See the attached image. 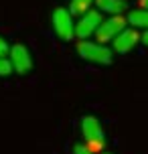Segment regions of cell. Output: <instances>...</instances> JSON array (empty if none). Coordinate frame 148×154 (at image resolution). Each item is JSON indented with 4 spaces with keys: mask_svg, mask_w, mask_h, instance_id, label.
Returning <instances> with one entry per match:
<instances>
[{
    "mask_svg": "<svg viewBox=\"0 0 148 154\" xmlns=\"http://www.w3.org/2000/svg\"><path fill=\"white\" fill-rule=\"evenodd\" d=\"M77 55L87 63L95 65H109L114 61V51L101 43H91V41H79L77 43Z\"/></svg>",
    "mask_w": 148,
    "mask_h": 154,
    "instance_id": "1",
    "label": "cell"
},
{
    "mask_svg": "<svg viewBox=\"0 0 148 154\" xmlns=\"http://www.w3.org/2000/svg\"><path fill=\"white\" fill-rule=\"evenodd\" d=\"M81 134L85 138V146H89L91 150H103L106 132H103L100 120L95 116H83L81 118Z\"/></svg>",
    "mask_w": 148,
    "mask_h": 154,
    "instance_id": "2",
    "label": "cell"
},
{
    "mask_svg": "<svg viewBox=\"0 0 148 154\" xmlns=\"http://www.w3.org/2000/svg\"><path fill=\"white\" fill-rule=\"evenodd\" d=\"M51 24H53L55 35L63 41H71L75 37V23H73V14L67 8H55L53 16H51Z\"/></svg>",
    "mask_w": 148,
    "mask_h": 154,
    "instance_id": "3",
    "label": "cell"
},
{
    "mask_svg": "<svg viewBox=\"0 0 148 154\" xmlns=\"http://www.w3.org/2000/svg\"><path fill=\"white\" fill-rule=\"evenodd\" d=\"M126 18L122 14H116V16H109L108 20H101V24L97 26V31H95V38L100 41L101 45H106V43H112L116 35L126 29Z\"/></svg>",
    "mask_w": 148,
    "mask_h": 154,
    "instance_id": "4",
    "label": "cell"
},
{
    "mask_svg": "<svg viewBox=\"0 0 148 154\" xmlns=\"http://www.w3.org/2000/svg\"><path fill=\"white\" fill-rule=\"evenodd\" d=\"M8 61L12 65V71L18 75H24L32 69V57L31 51L24 45H12L8 49Z\"/></svg>",
    "mask_w": 148,
    "mask_h": 154,
    "instance_id": "5",
    "label": "cell"
},
{
    "mask_svg": "<svg viewBox=\"0 0 148 154\" xmlns=\"http://www.w3.org/2000/svg\"><path fill=\"white\" fill-rule=\"evenodd\" d=\"M101 24V12L100 10H87L79 16V20L75 23V37L79 41H85L87 37L95 35L97 26Z\"/></svg>",
    "mask_w": 148,
    "mask_h": 154,
    "instance_id": "6",
    "label": "cell"
},
{
    "mask_svg": "<svg viewBox=\"0 0 148 154\" xmlns=\"http://www.w3.org/2000/svg\"><path fill=\"white\" fill-rule=\"evenodd\" d=\"M138 41H140V37H138L136 29L126 26L120 35L114 37V41H112V51H114V53H120V55H126V53H130L134 47H136Z\"/></svg>",
    "mask_w": 148,
    "mask_h": 154,
    "instance_id": "7",
    "label": "cell"
},
{
    "mask_svg": "<svg viewBox=\"0 0 148 154\" xmlns=\"http://www.w3.org/2000/svg\"><path fill=\"white\" fill-rule=\"evenodd\" d=\"M95 4L100 8V12H108V14L116 16V14H122L126 8V0H95Z\"/></svg>",
    "mask_w": 148,
    "mask_h": 154,
    "instance_id": "8",
    "label": "cell"
},
{
    "mask_svg": "<svg viewBox=\"0 0 148 154\" xmlns=\"http://www.w3.org/2000/svg\"><path fill=\"white\" fill-rule=\"evenodd\" d=\"M126 23L130 24L132 29H144L148 31V10H132V12H128L126 16Z\"/></svg>",
    "mask_w": 148,
    "mask_h": 154,
    "instance_id": "9",
    "label": "cell"
},
{
    "mask_svg": "<svg viewBox=\"0 0 148 154\" xmlns=\"http://www.w3.org/2000/svg\"><path fill=\"white\" fill-rule=\"evenodd\" d=\"M95 0H71V4H69V12L71 14H77L81 16L83 12H87V8L94 4Z\"/></svg>",
    "mask_w": 148,
    "mask_h": 154,
    "instance_id": "10",
    "label": "cell"
},
{
    "mask_svg": "<svg viewBox=\"0 0 148 154\" xmlns=\"http://www.w3.org/2000/svg\"><path fill=\"white\" fill-rule=\"evenodd\" d=\"M12 75V65L8 61V57H0V77Z\"/></svg>",
    "mask_w": 148,
    "mask_h": 154,
    "instance_id": "11",
    "label": "cell"
},
{
    "mask_svg": "<svg viewBox=\"0 0 148 154\" xmlns=\"http://www.w3.org/2000/svg\"><path fill=\"white\" fill-rule=\"evenodd\" d=\"M73 154H94V150H91L89 146H85V144H75Z\"/></svg>",
    "mask_w": 148,
    "mask_h": 154,
    "instance_id": "12",
    "label": "cell"
},
{
    "mask_svg": "<svg viewBox=\"0 0 148 154\" xmlns=\"http://www.w3.org/2000/svg\"><path fill=\"white\" fill-rule=\"evenodd\" d=\"M8 49H10V47H8V43L0 37V57H6V55H8Z\"/></svg>",
    "mask_w": 148,
    "mask_h": 154,
    "instance_id": "13",
    "label": "cell"
},
{
    "mask_svg": "<svg viewBox=\"0 0 148 154\" xmlns=\"http://www.w3.org/2000/svg\"><path fill=\"white\" fill-rule=\"evenodd\" d=\"M142 43H144V45L148 47V31H144V35H142V38H140Z\"/></svg>",
    "mask_w": 148,
    "mask_h": 154,
    "instance_id": "14",
    "label": "cell"
},
{
    "mask_svg": "<svg viewBox=\"0 0 148 154\" xmlns=\"http://www.w3.org/2000/svg\"><path fill=\"white\" fill-rule=\"evenodd\" d=\"M140 6L142 10H148V0H140Z\"/></svg>",
    "mask_w": 148,
    "mask_h": 154,
    "instance_id": "15",
    "label": "cell"
}]
</instances>
